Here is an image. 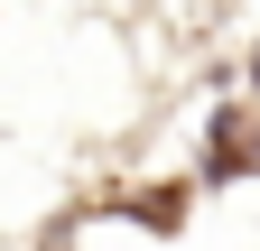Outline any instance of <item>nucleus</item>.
Masks as SVG:
<instances>
[]
</instances>
